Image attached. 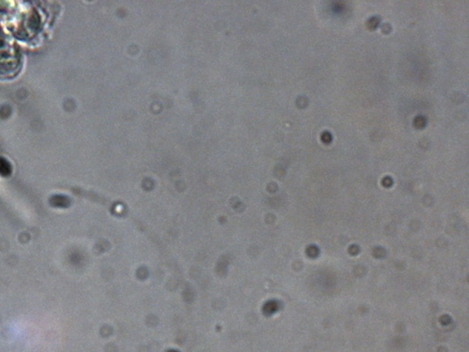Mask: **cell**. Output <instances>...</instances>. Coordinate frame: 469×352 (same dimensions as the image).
I'll use <instances>...</instances> for the list:
<instances>
[{
  "mask_svg": "<svg viewBox=\"0 0 469 352\" xmlns=\"http://www.w3.org/2000/svg\"><path fill=\"white\" fill-rule=\"evenodd\" d=\"M377 25H378V20H377V18H373V19L370 20V22H369V27H370L371 29L377 28Z\"/></svg>",
  "mask_w": 469,
  "mask_h": 352,
  "instance_id": "1",
  "label": "cell"
},
{
  "mask_svg": "<svg viewBox=\"0 0 469 352\" xmlns=\"http://www.w3.org/2000/svg\"><path fill=\"white\" fill-rule=\"evenodd\" d=\"M322 139L324 140L325 143H329L331 140V136L330 135V133H325L323 135H322Z\"/></svg>",
  "mask_w": 469,
  "mask_h": 352,
  "instance_id": "2",
  "label": "cell"
}]
</instances>
